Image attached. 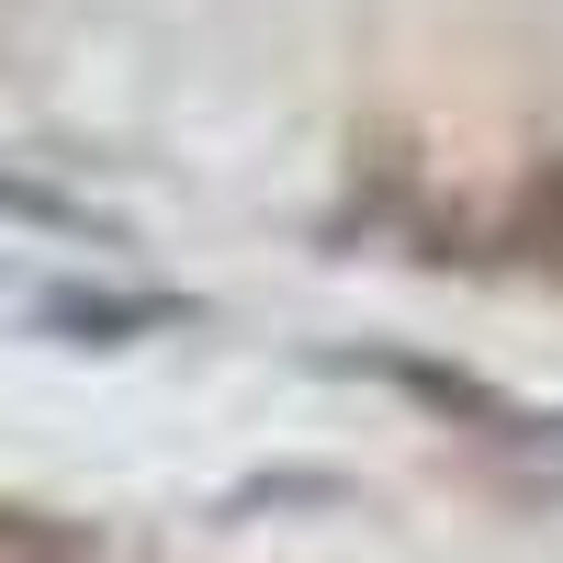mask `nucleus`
Instances as JSON below:
<instances>
[{"label": "nucleus", "mask_w": 563, "mask_h": 563, "mask_svg": "<svg viewBox=\"0 0 563 563\" xmlns=\"http://www.w3.org/2000/svg\"><path fill=\"white\" fill-rule=\"evenodd\" d=\"M180 316H192L180 294H90V282L45 294V327H57V339H90V350H113V339H147V327H180Z\"/></svg>", "instance_id": "obj_1"}, {"label": "nucleus", "mask_w": 563, "mask_h": 563, "mask_svg": "<svg viewBox=\"0 0 563 563\" xmlns=\"http://www.w3.org/2000/svg\"><path fill=\"white\" fill-rule=\"evenodd\" d=\"M507 249H519L541 282H563V147L519 180V203H507Z\"/></svg>", "instance_id": "obj_2"}, {"label": "nucleus", "mask_w": 563, "mask_h": 563, "mask_svg": "<svg viewBox=\"0 0 563 563\" xmlns=\"http://www.w3.org/2000/svg\"><path fill=\"white\" fill-rule=\"evenodd\" d=\"M0 214L57 225V238H90V249H124V225H113V214H90V203H68V192H45V180H23V169H0Z\"/></svg>", "instance_id": "obj_3"}]
</instances>
